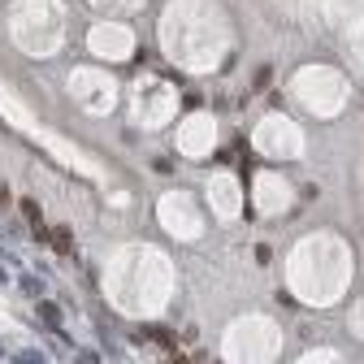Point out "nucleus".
I'll return each mask as SVG.
<instances>
[{"instance_id":"1","label":"nucleus","mask_w":364,"mask_h":364,"mask_svg":"<svg viewBox=\"0 0 364 364\" xmlns=\"http://www.w3.org/2000/svg\"><path fill=\"white\" fill-rule=\"evenodd\" d=\"M22 217L31 221V234H35V239H44V213H39L35 200H22Z\"/></svg>"},{"instance_id":"2","label":"nucleus","mask_w":364,"mask_h":364,"mask_svg":"<svg viewBox=\"0 0 364 364\" xmlns=\"http://www.w3.org/2000/svg\"><path fill=\"white\" fill-rule=\"evenodd\" d=\"M48 239H52V247H57V252H70V247H74V239H70V226L48 230Z\"/></svg>"},{"instance_id":"3","label":"nucleus","mask_w":364,"mask_h":364,"mask_svg":"<svg viewBox=\"0 0 364 364\" xmlns=\"http://www.w3.org/2000/svg\"><path fill=\"white\" fill-rule=\"evenodd\" d=\"M35 308H39V317H44V321H48L52 330H61V312H57V304H48V299H39Z\"/></svg>"},{"instance_id":"4","label":"nucleus","mask_w":364,"mask_h":364,"mask_svg":"<svg viewBox=\"0 0 364 364\" xmlns=\"http://www.w3.org/2000/svg\"><path fill=\"white\" fill-rule=\"evenodd\" d=\"M22 291H26V295H39L44 282H39V278H22Z\"/></svg>"},{"instance_id":"5","label":"nucleus","mask_w":364,"mask_h":364,"mask_svg":"<svg viewBox=\"0 0 364 364\" xmlns=\"http://www.w3.org/2000/svg\"><path fill=\"white\" fill-rule=\"evenodd\" d=\"M13 364H44V356L39 351H22V356H13Z\"/></svg>"},{"instance_id":"6","label":"nucleus","mask_w":364,"mask_h":364,"mask_svg":"<svg viewBox=\"0 0 364 364\" xmlns=\"http://www.w3.org/2000/svg\"><path fill=\"white\" fill-rule=\"evenodd\" d=\"M0 204H9V191H5V182H0Z\"/></svg>"},{"instance_id":"7","label":"nucleus","mask_w":364,"mask_h":364,"mask_svg":"<svg viewBox=\"0 0 364 364\" xmlns=\"http://www.w3.org/2000/svg\"><path fill=\"white\" fill-rule=\"evenodd\" d=\"M0 282H5V269H0Z\"/></svg>"},{"instance_id":"8","label":"nucleus","mask_w":364,"mask_h":364,"mask_svg":"<svg viewBox=\"0 0 364 364\" xmlns=\"http://www.w3.org/2000/svg\"><path fill=\"white\" fill-rule=\"evenodd\" d=\"M0 356H5V347H0Z\"/></svg>"}]
</instances>
